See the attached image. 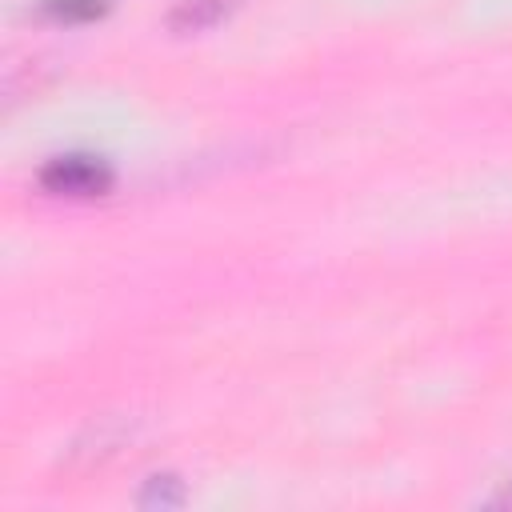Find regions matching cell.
I'll return each instance as SVG.
<instances>
[{
    "label": "cell",
    "mask_w": 512,
    "mask_h": 512,
    "mask_svg": "<svg viewBox=\"0 0 512 512\" xmlns=\"http://www.w3.org/2000/svg\"><path fill=\"white\" fill-rule=\"evenodd\" d=\"M40 12L64 24H88L108 12V0H40Z\"/></svg>",
    "instance_id": "obj_3"
},
{
    "label": "cell",
    "mask_w": 512,
    "mask_h": 512,
    "mask_svg": "<svg viewBox=\"0 0 512 512\" xmlns=\"http://www.w3.org/2000/svg\"><path fill=\"white\" fill-rule=\"evenodd\" d=\"M184 504V484L176 476H148L140 488V508H180Z\"/></svg>",
    "instance_id": "obj_4"
},
{
    "label": "cell",
    "mask_w": 512,
    "mask_h": 512,
    "mask_svg": "<svg viewBox=\"0 0 512 512\" xmlns=\"http://www.w3.org/2000/svg\"><path fill=\"white\" fill-rule=\"evenodd\" d=\"M40 188L56 192V196H100L112 188V168L100 156H52L40 168Z\"/></svg>",
    "instance_id": "obj_1"
},
{
    "label": "cell",
    "mask_w": 512,
    "mask_h": 512,
    "mask_svg": "<svg viewBox=\"0 0 512 512\" xmlns=\"http://www.w3.org/2000/svg\"><path fill=\"white\" fill-rule=\"evenodd\" d=\"M236 0H180L172 12H168V28L172 32H200L208 24H216Z\"/></svg>",
    "instance_id": "obj_2"
}]
</instances>
